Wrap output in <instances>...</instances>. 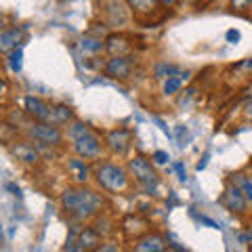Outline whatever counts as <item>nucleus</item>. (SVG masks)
<instances>
[{
	"label": "nucleus",
	"mask_w": 252,
	"mask_h": 252,
	"mask_svg": "<svg viewBox=\"0 0 252 252\" xmlns=\"http://www.w3.org/2000/svg\"><path fill=\"white\" fill-rule=\"evenodd\" d=\"M6 189H9V191H13V195H17V198H21V189H19L17 185L9 183V185H6Z\"/></svg>",
	"instance_id": "2f4dec72"
},
{
	"label": "nucleus",
	"mask_w": 252,
	"mask_h": 252,
	"mask_svg": "<svg viewBox=\"0 0 252 252\" xmlns=\"http://www.w3.org/2000/svg\"><path fill=\"white\" fill-rule=\"evenodd\" d=\"M9 65L13 72H21V65H23V51H21V46L19 49H13L9 53Z\"/></svg>",
	"instance_id": "5701e85b"
},
{
	"label": "nucleus",
	"mask_w": 252,
	"mask_h": 252,
	"mask_svg": "<svg viewBox=\"0 0 252 252\" xmlns=\"http://www.w3.org/2000/svg\"><path fill=\"white\" fill-rule=\"evenodd\" d=\"M246 65H248V67H252V59H248V61H246Z\"/></svg>",
	"instance_id": "4c0bfd02"
},
{
	"label": "nucleus",
	"mask_w": 252,
	"mask_h": 252,
	"mask_svg": "<svg viewBox=\"0 0 252 252\" xmlns=\"http://www.w3.org/2000/svg\"><path fill=\"white\" fill-rule=\"evenodd\" d=\"M72 149L82 160H97V158H101V154H103V143H101V139L91 130V132H86V135L74 139Z\"/></svg>",
	"instance_id": "39448f33"
},
{
	"label": "nucleus",
	"mask_w": 252,
	"mask_h": 252,
	"mask_svg": "<svg viewBox=\"0 0 252 252\" xmlns=\"http://www.w3.org/2000/svg\"><path fill=\"white\" fill-rule=\"evenodd\" d=\"M250 6H252V0H231V9L238 11V13L248 11Z\"/></svg>",
	"instance_id": "a878e982"
},
{
	"label": "nucleus",
	"mask_w": 252,
	"mask_h": 252,
	"mask_svg": "<svg viewBox=\"0 0 252 252\" xmlns=\"http://www.w3.org/2000/svg\"><path fill=\"white\" fill-rule=\"evenodd\" d=\"M26 40V30L23 28H4L0 30V55H9L13 49H19Z\"/></svg>",
	"instance_id": "9d476101"
},
{
	"label": "nucleus",
	"mask_w": 252,
	"mask_h": 252,
	"mask_svg": "<svg viewBox=\"0 0 252 252\" xmlns=\"http://www.w3.org/2000/svg\"><path fill=\"white\" fill-rule=\"evenodd\" d=\"M160 2H162L164 6H172V4H175V2H177V0H160Z\"/></svg>",
	"instance_id": "72a5a7b5"
},
{
	"label": "nucleus",
	"mask_w": 252,
	"mask_h": 252,
	"mask_svg": "<svg viewBox=\"0 0 252 252\" xmlns=\"http://www.w3.org/2000/svg\"><path fill=\"white\" fill-rule=\"evenodd\" d=\"M126 4L139 17H147V15H154L162 2L160 0H126Z\"/></svg>",
	"instance_id": "dca6fc26"
},
{
	"label": "nucleus",
	"mask_w": 252,
	"mask_h": 252,
	"mask_svg": "<svg viewBox=\"0 0 252 252\" xmlns=\"http://www.w3.org/2000/svg\"><path fill=\"white\" fill-rule=\"evenodd\" d=\"M175 168H177V172H179V179H181V181H185V177H187V175H185V168H183V164H181V162H177V164H175Z\"/></svg>",
	"instance_id": "7c9ffc66"
},
{
	"label": "nucleus",
	"mask_w": 252,
	"mask_h": 252,
	"mask_svg": "<svg viewBox=\"0 0 252 252\" xmlns=\"http://www.w3.org/2000/svg\"><path fill=\"white\" fill-rule=\"evenodd\" d=\"M233 183L238 185V187L242 189V191H244V195H246V198H248V202H252V181L240 175V177H238V181L233 179Z\"/></svg>",
	"instance_id": "b1692460"
},
{
	"label": "nucleus",
	"mask_w": 252,
	"mask_h": 252,
	"mask_svg": "<svg viewBox=\"0 0 252 252\" xmlns=\"http://www.w3.org/2000/svg\"><path fill=\"white\" fill-rule=\"evenodd\" d=\"M154 160H156V164H166L168 162V154L166 152H156Z\"/></svg>",
	"instance_id": "cd10ccee"
},
{
	"label": "nucleus",
	"mask_w": 252,
	"mask_h": 252,
	"mask_svg": "<svg viewBox=\"0 0 252 252\" xmlns=\"http://www.w3.org/2000/svg\"><path fill=\"white\" fill-rule=\"evenodd\" d=\"M67 168L74 172L78 183H86V181H89V166L84 164L82 158H72V160L67 162Z\"/></svg>",
	"instance_id": "a211bd4d"
},
{
	"label": "nucleus",
	"mask_w": 252,
	"mask_h": 252,
	"mask_svg": "<svg viewBox=\"0 0 252 252\" xmlns=\"http://www.w3.org/2000/svg\"><path fill=\"white\" fill-rule=\"evenodd\" d=\"M223 204H225V208L227 210H231L235 212V215H244V212L248 210V198L244 195L242 189L231 183V185H227L225 187V191H223Z\"/></svg>",
	"instance_id": "1a4fd4ad"
},
{
	"label": "nucleus",
	"mask_w": 252,
	"mask_h": 252,
	"mask_svg": "<svg viewBox=\"0 0 252 252\" xmlns=\"http://www.w3.org/2000/svg\"><path fill=\"white\" fill-rule=\"evenodd\" d=\"M4 244V238H2V229H0V246Z\"/></svg>",
	"instance_id": "e433bc0d"
},
{
	"label": "nucleus",
	"mask_w": 252,
	"mask_h": 252,
	"mask_svg": "<svg viewBox=\"0 0 252 252\" xmlns=\"http://www.w3.org/2000/svg\"><path fill=\"white\" fill-rule=\"evenodd\" d=\"M101 242V233L94 229V227H82L76 235V244H78V250H84V252H91V250H99Z\"/></svg>",
	"instance_id": "9b49d317"
},
{
	"label": "nucleus",
	"mask_w": 252,
	"mask_h": 252,
	"mask_svg": "<svg viewBox=\"0 0 252 252\" xmlns=\"http://www.w3.org/2000/svg\"><path fill=\"white\" fill-rule=\"evenodd\" d=\"M86 132H91V126L89 124H84V122H80V120H74V122H69L67 124V128H65V135H67V139H78V137H82V135H86Z\"/></svg>",
	"instance_id": "412c9836"
},
{
	"label": "nucleus",
	"mask_w": 252,
	"mask_h": 252,
	"mask_svg": "<svg viewBox=\"0 0 252 252\" xmlns=\"http://www.w3.org/2000/svg\"><path fill=\"white\" fill-rule=\"evenodd\" d=\"M227 40H229V42H240V32L238 30H229V32H227Z\"/></svg>",
	"instance_id": "c85d7f7f"
},
{
	"label": "nucleus",
	"mask_w": 252,
	"mask_h": 252,
	"mask_svg": "<svg viewBox=\"0 0 252 252\" xmlns=\"http://www.w3.org/2000/svg\"><path fill=\"white\" fill-rule=\"evenodd\" d=\"M76 120V112L69 105H63V103H57V105H51V112H49V120L55 126H67L69 122Z\"/></svg>",
	"instance_id": "4468645a"
},
{
	"label": "nucleus",
	"mask_w": 252,
	"mask_h": 252,
	"mask_svg": "<svg viewBox=\"0 0 252 252\" xmlns=\"http://www.w3.org/2000/svg\"><path fill=\"white\" fill-rule=\"evenodd\" d=\"M97 185L103 189L107 193H124L130 185V172L118 166V164L112 162H105V164H99L93 172Z\"/></svg>",
	"instance_id": "f03ea898"
},
{
	"label": "nucleus",
	"mask_w": 252,
	"mask_h": 252,
	"mask_svg": "<svg viewBox=\"0 0 252 252\" xmlns=\"http://www.w3.org/2000/svg\"><path fill=\"white\" fill-rule=\"evenodd\" d=\"M6 26V19H4V15H0V30H4Z\"/></svg>",
	"instance_id": "f704fd0d"
},
{
	"label": "nucleus",
	"mask_w": 252,
	"mask_h": 252,
	"mask_svg": "<svg viewBox=\"0 0 252 252\" xmlns=\"http://www.w3.org/2000/svg\"><path fill=\"white\" fill-rule=\"evenodd\" d=\"M23 107H26V114L30 118H34V120L38 122H46L49 120V112H51V105L46 103V101H42L40 97H26V103H23Z\"/></svg>",
	"instance_id": "f8f14e48"
},
{
	"label": "nucleus",
	"mask_w": 252,
	"mask_h": 252,
	"mask_svg": "<svg viewBox=\"0 0 252 252\" xmlns=\"http://www.w3.org/2000/svg\"><path fill=\"white\" fill-rule=\"evenodd\" d=\"M122 227H124V233L126 238H139L141 233L147 231V220L143 217H137V215H128L124 220H122Z\"/></svg>",
	"instance_id": "2eb2a0df"
},
{
	"label": "nucleus",
	"mask_w": 252,
	"mask_h": 252,
	"mask_svg": "<svg viewBox=\"0 0 252 252\" xmlns=\"http://www.w3.org/2000/svg\"><path fill=\"white\" fill-rule=\"evenodd\" d=\"M99 250L101 252H118V250H120V246H118V244H103V242H101V246H99Z\"/></svg>",
	"instance_id": "bb28decb"
},
{
	"label": "nucleus",
	"mask_w": 252,
	"mask_h": 252,
	"mask_svg": "<svg viewBox=\"0 0 252 252\" xmlns=\"http://www.w3.org/2000/svg\"><path fill=\"white\" fill-rule=\"evenodd\" d=\"M128 172L137 181V185L147 193H156V189L160 187V177H158L154 164L145 156H141V154L132 156L128 160Z\"/></svg>",
	"instance_id": "7ed1b4c3"
},
{
	"label": "nucleus",
	"mask_w": 252,
	"mask_h": 252,
	"mask_svg": "<svg viewBox=\"0 0 252 252\" xmlns=\"http://www.w3.org/2000/svg\"><path fill=\"white\" fill-rule=\"evenodd\" d=\"M26 135L30 139H34L40 145H51V147H59L65 139V132L61 130V126H55L51 122H34L32 126L26 128Z\"/></svg>",
	"instance_id": "20e7f679"
},
{
	"label": "nucleus",
	"mask_w": 252,
	"mask_h": 252,
	"mask_svg": "<svg viewBox=\"0 0 252 252\" xmlns=\"http://www.w3.org/2000/svg\"><path fill=\"white\" fill-rule=\"evenodd\" d=\"M175 74H177L175 65H160L156 69V78H168V76H175Z\"/></svg>",
	"instance_id": "393cba45"
},
{
	"label": "nucleus",
	"mask_w": 252,
	"mask_h": 252,
	"mask_svg": "<svg viewBox=\"0 0 252 252\" xmlns=\"http://www.w3.org/2000/svg\"><path fill=\"white\" fill-rule=\"evenodd\" d=\"M61 208L63 212L78 223H84L97 217L103 208V195L89 187H67L61 193Z\"/></svg>",
	"instance_id": "f257e3e1"
},
{
	"label": "nucleus",
	"mask_w": 252,
	"mask_h": 252,
	"mask_svg": "<svg viewBox=\"0 0 252 252\" xmlns=\"http://www.w3.org/2000/svg\"><path fill=\"white\" fill-rule=\"evenodd\" d=\"M132 145V132L128 128H114L105 132V147L114 156H126Z\"/></svg>",
	"instance_id": "423d86ee"
},
{
	"label": "nucleus",
	"mask_w": 252,
	"mask_h": 252,
	"mask_svg": "<svg viewBox=\"0 0 252 252\" xmlns=\"http://www.w3.org/2000/svg\"><path fill=\"white\" fill-rule=\"evenodd\" d=\"M105 51L109 55H126L130 51V42L122 34H109L105 38Z\"/></svg>",
	"instance_id": "f3484780"
},
{
	"label": "nucleus",
	"mask_w": 252,
	"mask_h": 252,
	"mask_svg": "<svg viewBox=\"0 0 252 252\" xmlns=\"http://www.w3.org/2000/svg\"><path fill=\"white\" fill-rule=\"evenodd\" d=\"M248 244H252V225H250V231H248Z\"/></svg>",
	"instance_id": "c9c22d12"
},
{
	"label": "nucleus",
	"mask_w": 252,
	"mask_h": 252,
	"mask_svg": "<svg viewBox=\"0 0 252 252\" xmlns=\"http://www.w3.org/2000/svg\"><path fill=\"white\" fill-rule=\"evenodd\" d=\"M132 72V61L128 55H112V59H107L103 74L112 80H126Z\"/></svg>",
	"instance_id": "0eeeda50"
},
{
	"label": "nucleus",
	"mask_w": 252,
	"mask_h": 252,
	"mask_svg": "<svg viewBox=\"0 0 252 252\" xmlns=\"http://www.w3.org/2000/svg\"><path fill=\"white\" fill-rule=\"evenodd\" d=\"M6 93H9V84H6L4 78H0V99H2Z\"/></svg>",
	"instance_id": "c756f323"
},
{
	"label": "nucleus",
	"mask_w": 252,
	"mask_h": 252,
	"mask_svg": "<svg viewBox=\"0 0 252 252\" xmlns=\"http://www.w3.org/2000/svg\"><path fill=\"white\" fill-rule=\"evenodd\" d=\"M94 229L101 233V238H107V235H112V233H114L112 220L105 219V217H99V215H97V223H94Z\"/></svg>",
	"instance_id": "4be33fe9"
},
{
	"label": "nucleus",
	"mask_w": 252,
	"mask_h": 252,
	"mask_svg": "<svg viewBox=\"0 0 252 252\" xmlns=\"http://www.w3.org/2000/svg\"><path fill=\"white\" fill-rule=\"evenodd\" d=\"M9 152L15 160H19L26 166H36L38 162L42 160L40 152L30 143V141H15V143H9Z\"/></svg>",
	"instance_id": "6e6552de"
},
{
	"label": "nucleus",
	"mask_w": 252,
	"mask_h": 252,
	"mask_svg": "<svg viewBox=\"0 0 252 252\" xmlns=\"http://www.w3.org/2000/svg\"><path fill=\"white\" fill-rule=\"evenodd\" d=\"M166 248H168V244L160 233H145L135 244L137 252H164Z\"/></svg>",
	"instance_id": "ddd939ff"
},
{
	"label": "nucleus",
	"mask_w": 252,
	"mask_h": 252,
	"mask_svg": "<svg viewBox=\"0 0 252 252\" xmlns=\"http://www.w3.org/2000/svg\"><path fill=\"white\" fill-rule=\"evenodd\" d=\"M80 46H82V51H86V53L99 55V53L105 51V40L103 38H94V36H84L80 40Z\"/></svg>",
	"instance_id": "aec40b11"
},
{
	"label": "nucleus",
	"mask_w": 252,
	"mask_h": 252,
	"mask_svg": "<svg viewBox=\"0 0 252 252\" xmlns=\"http://www.w3.org/2000/svg\"><path fill=\"white\" fill-rule=\"evenodd\" d=\"M189 74L185 72V74H175V76H168L166 80H164V84H162V91H164V94L166 97H172V94H177L179 91H181V84H183V80L187 78Z\"/></svg>",
	"instance_id": "6ab92c4d"
},
{
	"label": "nucleus",
	"mask_w": 252,
	"mask_h": 252,
	"mask_svg": "<svg viewBox=\"0 0 252 252\" xmlns=\"http://www.w3.org/2000/svg\"><path fill=\"white\" fill-rule=\"evenodd\" d=\"M244 116H246L248 120H252V101H248L246 107H244Z\"/></svg>",
	"instance_id": "473e14b6"
}]
</instances>
